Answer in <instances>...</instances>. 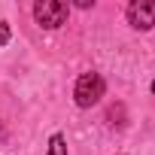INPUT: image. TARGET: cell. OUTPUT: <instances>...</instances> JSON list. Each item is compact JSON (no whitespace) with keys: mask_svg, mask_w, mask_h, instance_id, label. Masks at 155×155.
I'll return each mask as SVG.
<instances>
[{"mask_svg":"<svg viewBox=\"0 0 155 155\" xmlns=\"http://www.w3.org/2000/svg\"><path fill=\"white\" fill-rule=\"evenodd\" d=\"M104 91H107V82H104V76L101 73H82L79 79H76V88H73V97H76V107H82V110H88V107H94L101 97H104Z\"/></svg>","mask_w":155,"mask_h":155,"instance_id":"cell-1","label":"cell"},{"mask_svg":"<svg viewBox=\"0 0 155 155\" xmlns=\"http://www.w3.org/2000/svg\"><path fill=\"white\" fill-rule=\"evenodd\" d=\"M67 3H61V0H40V3L34 6V18H37V25L40 28H46V31H55V28H61L64 21H67Z\"/></svg>","mask_w":155,"mask_h":155,"instance_id":"cell-2","label":"cell"},{"mask_svg":"<svg viewBox=\"0 0 155 155\" xmlns=\"http://www.w3.org/2000/svg\"><path fill=\"white\" fill-rule=\"evenodd\" d=\"M128 25L137 31L155 28V0H134L128 6Z\"/></svg>","mask_w":155,"mask_h":155,"instance_id":"cell-3","label":"cell"},{"mask_svg":"<svg viewBox=\"0 0 155 155\" xmlns=\"http://www.w3.org/2000/svg\"><path fill=\"white\" fill-rule=\"evenodd\" d=\"M46 155H67V140L61 137V134H52V140H49V152Z\"/></svg>","mask_w":155,"mask_h":155,"instance_id":"cell-4","label":"cell"},{"mask_svg":"<svg viewBox=\"0 0 155 155\" xmlns=\"http://www.w3.org/2000/svg\"><path fill=\"white\" fill-rule=\"evenodd\" d=\"M6 43H9V28L0 25V46H6Z\"/></svg>","mask_w":155,"mask_h":155,"instance_id":"cell-5","label":"cell"},{"mask_svg":"<svg viewBox=\"0 0 155 155\" xmlns=\"http://www.w3.org/2000/svg\"><path fill=\"white\" fill-rule=\"evenodd\" d=\"M152 91H155V82H152Z\"/></svg>","mask_w":155,"mask_h":155,"instance_id":"cell-6","label":"cell"}]
</instances>
